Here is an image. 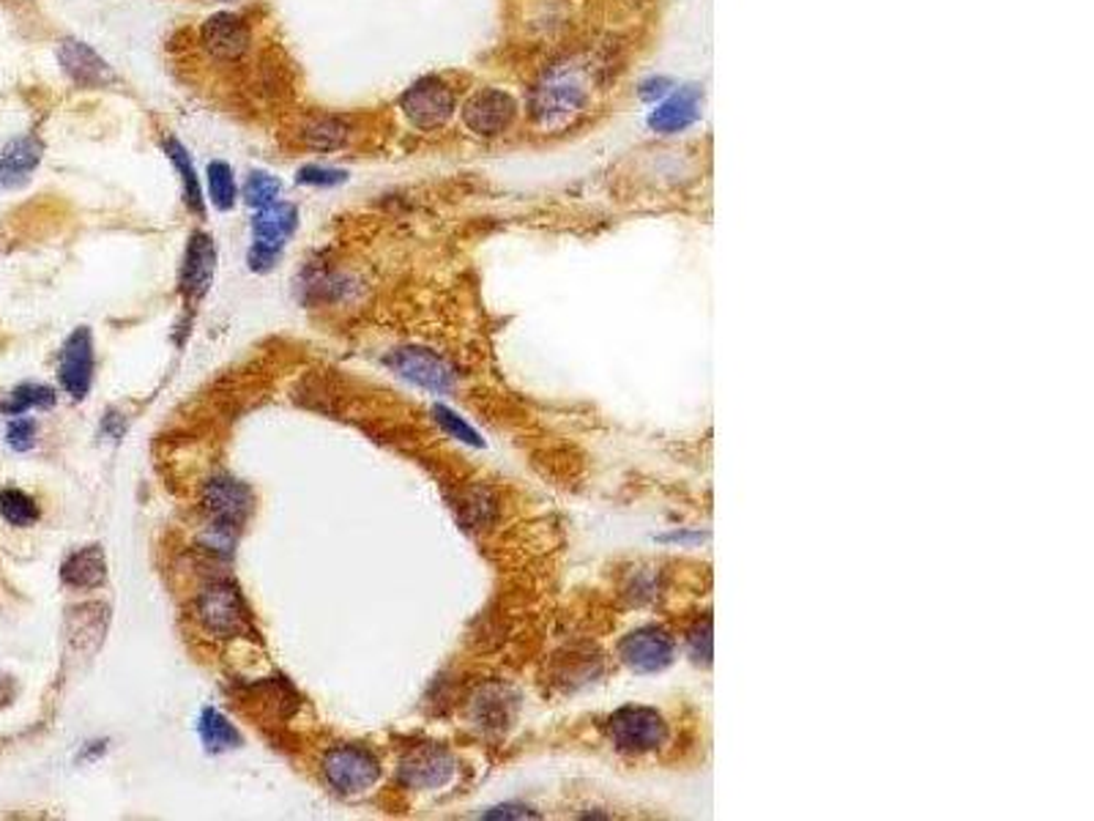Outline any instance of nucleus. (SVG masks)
<instances>
[{
  "label": "nucleus",
  "mask_w": 1094,
  "mask_h": 821,
  "mask_svg": "<svg viewBox=\"0 0 1094 821\" xmlns=\"http://www.w3.org/2000/svg\"><path fill=\"white\" fill-rule=\"evenodd\" d=\"M600 69L591 59H569L547 69L528 99L534 124L545 131H564L572 126L589 110Z\"/></svg>",
  "instance_id": "1"
},
{
  "label": "nucleus",
  "mask_w": 1094,
  "mask_h": 821,
  "mask_svg": "<svg viewBox=\"0 0 1094 821\" xmlns=\"http://www.w3.org/2000/svg\"><path fill=\"white\" fill-rule=\"evenodd\" d=\"M194 611H198L200 624L214 639H239V635L255 633L250 608H246L239 587L230 581H211L209 587L200 589Z\"/></svg>",
  "instance_id": "2"
},
{
  "label": "nucleus",
  "mask_w": 1094,
  "mask_h": 821,
  "mask_svg": "<svg viewBox=\"0 0 1094 821\" xmlns=\"http://www.w3.org/2000/svg\"><path fill=\"white\" fill-rule=\"evenodd\" d=\"M608 739L621 754H652L667 743V723L652 706H624L604 726Z\"/></svg>",
  "instance_id": "3"
},
{
  "label": "nucleus",
  "mask_w": 1094,
  "mask_h": 821,
  "mask_svg": "<svg viewBox=\"0 0 1094 821\" xmlns=\"http://www.w3.org/2000/svg\"><path fill=\"white\" fill-rule=\"evenodd\" d=\"M400 110L408 118V124L417 126L419 131H435L452 120L454 110H457V96H454L446 80L430 74V77L417 80L400 96Z\"/></svg>",
  "instance_id": "4"
},
{
  "label": "nucleus",
  "mask_w": 1094,
  "mask_h": 821,
  "mask_svg": "<svg viewBox=\"0 0 1094 821\" xmlns=\"http://www.w3.org/2000/svg\"><path fill=\"white\" fill-rule=\"evenodd\" d=\"M324 775L339 794H361L381 778V764L359 745H337L324 756Z\"/></svg>",
  "instance_id": "5"
},
{
  "label": "nucleus",
  "mask_w": 1094,
  "mask_h": 821,
  "mask_svg": "<svg viewBox=\"0 0 1094 821\" xmlns=\"http://www.w3.org/2000/svg\"><path fill=\"white\" fill-rule=\"evenodd\" d=\"M386 365L397 372L406 381L417 383V387L428 389L433 394H446L452 392L454 383H457V372L449 365L443 356H438L428 348H397L395 354L386 356Z\"/></svg>",
  "instance_id": "6"
},
{
  "label": "nucleus",
  "mask_w": 1094,
  "mask_h": 821,
  "mask_svg": "<svg viewBox=\"0 0 1094 821\" xmlns=\"http://www.w3.org/2000/svg\"><path fill=\"white\" fill-rule=\"evenodd\" d=\"M217 277V244L206 231H194L189 235L187 250H183L181 269H178V291L189 304H200L211 291Z\"/></svg>",
  "instance_id": "7"
},
{
  "label": "nucleus",
  "mask_w": 1094,
  "mask_h": 821,
  "mask_svg": "<svg viewBox=\"0 0 1094 821\" xmlns=\"http://www.w3.org/2000/svg\"><path fill=\"white\" fill-rule=\"evenodd\" d=\"M517 120L515 96L501 88H482L463 105V124L480 137H501Z\"/></svg>",
  "instance_id": "8"
},
{
  "label": "nucleus",
  "mask_w": 1094,
  "mask_h": 821,
  "mask_svg": "<svg viewBox=\"0 0 1094 821\" xmlns=\"http://www.w3.org/2000/svg\"><path fill=\"white\" fill-rule=\"evenodd\" d=\"M94 337H91L88 326H80L66 337L61 348V361H57V378L69 398L85 400L94 383Z\"/></svg>",
  "instance_id": "9"
},
{
  "label": "nucleus",
  "mask_w": 1094,
  "mask_h": 821,
  "mask_svg": "<svg viewBox=\"0 0 1094 821\" xmlns=\"http://www.w3.org/2000/svg\"><path fill=\"white\" fill-rule=\"evenodd\" d=\"M200 502H203V509L209 513L211 524L239 528L250 518L255 496H252V491L244 482L233 480L228 474H219L206 482Z\"/></svg>",
  "instance_id": "10"
},
{
  "label": "nucleus",
  "mask_w": 1094,
  "mask_h": 821,
  "mask_svg": "<svg viewBox=\"0 0 1094 821\" xmlns=\"http://www.w3.org/2000/svg\"><path fill=\"white\" fill-rule=\"evenodd\" d=\"M55 55L57 63H61L63 74H66L77 88L94 91L118 83L115 69L109 66V63L102 59L88 42H83V39H61Z\"/></svg>",
  "instance_id": "11"
},
{
  "label": "nucleus",
  "mask_w": 1094,
  "mask_h": 821,
  "mask_svg": "<svg viewBox=\"0 0 1094 821\" xmlns=\"http://www.w3.org/2000/svg\"><path fill=\"white\" fill-rule=\"evenodd\" d=\"M200 44L211 59L224 63L241 61L252 48V28L241 14L217 11L200 28Z\"/></svg>",
  "instance_id": "12"
},
{
  "label": "nucleus",
  "mask_w": 1094,
  "mask_h": 821,
  "mask_svg": "<svg viewBox=\"0 0 1094 821\" xmlns=\"http://www.w3.org/2000/svg\"><path fill=\"white\" fill-rule=\"evenodd\" d=\"M400 783L408 789H441L454 778V759L441 745H419L400 761Z\"/></svg>",
  "instance_id": "13"
},
{
  "label": "nucleus",
  "mask_w": 1094,
  "mask_h": 821,
  "mask_svg": "<svg viewBox=\"0 0 1094 821\" xmlns=\"http://www.w3.org/2000/svg\"><path fill=\"white\" fill-rule=\"evenodd\" d=\"M619 657L635 674H656L673 663V641L662 628L632 630L621 639Z\"/></svg>",
  "instance_id": "14"
},
{
  "label": "nucleus",
  "mask_w": 1094,
  "mask_h": 821,
  "mask_svg": "<svg viewBox=\"0 0 1094 821\" xmlns=\"http://www.w3.org/2000/svg\"><path fill=\"white\" fill-rule=\"evenodd\" d=\"M44 159V143L39 135H20L6 143L0 151V189H20L31 181Z\"/></svg>",
  "instance_id": "15"
},
{
  "label": "nucleus",
  "mask_w": 1094,
  "mask_h": 821,
  "mask_svg": "<svg viewBox=\"0 0 1094 821\" xmlns=\"http://www.w3.org/2000/svg\"><path fill=\"white\" fill-rule=\"evenodd\" d=\"M296 228H298L296 206L285 203V200H276V203L266 206V209H257L255 220H252V246L282 255V250H285L287 241L293 239Z\"/></svg>",
  "instance_id": "16"
},
{
  "label": "nucleus",
  "mask_w": 1094,
  "mask_h": 821,
  "mask_svg": "<svg viewBox=\"0 0 1094 821\" xmlns=\"http://www.w3.org/2000/svg\"><path fill=\"white\" fill-rule=\"evenodd\" d=\"M701 105H704V94L695 85H687V88H679L676 94L667 96L662 105H656V110L649 118L654 131L660 135H676V131H684L687 126H693L701 116Z\"/></svg>",
  "instance_id": "17"
},
{
  "label": "nucleus",
  "mask_w": 1094,
  "mask_h": 821,
  "mask_svg": "<svg viewBox=\"0 0 1094 821\" xmlns=\"http://www.w3.org/2000/svg\"><path fill=\"white\" fill-rule=\"evenodd\" d=\"M61 581L72 589H99L107 581V556L102 545H88L61 565Z\"/></svg>",
  "instance_id": "18"
},
{
  "label": "nucleus",
  "mask_w": 1094,
  "mask_h": 821,
  "mask_svg": "<svg viewBox=\"0 0 1094 821\" xmlns=\"http://www.w3.org/2000/svg\"><path fill=\"white\" fill-rule=\"evenodd\" d=\"M165 154H167V159L172 162V168H176L178 181H181V198H183V203H187V209L194 211L198 217H203L206 214L203 183H200L198 168H194L187 146H183L178 137H165Z\"/></svg>",
  "instance_id": "19"
},
{
  "label": "nucleus",
  "mask_w": 1094,
  "mask_h": 821,
  "mask_svg": "<svg viewBox=\"0 0 1094 821\" xmlns=\"http://www.w3.org/2000/svg\"><path fill=\"white\" fill-rule=\"evenodd\" d=\"M348 120L343 116H332V113H318L302 126L304 146L313 148V151H337L348 143Z\"/></svg>",
  "instance_id": "20"
},
{
  "label": "nucleus",
  "mask_w": 1094,
  "mask_h": 821,
  "mask_svg": "<svg viewBox=\"0 0 1094 821\" xmlns=\"http://www.w3.org/2000/svg\"><path fill=\"white\" fill-rule=\"evenodd\" d=\"M198 728H200V739H203V745L211 750V754H222V750L239 748L241 745V737L239 731H235L233 723H230L222 712L211 709V706L209 709H203Z\"/></svg>",
  "instance_id": "21"
},
{
  "label": "nucleus",
  "mask_w": 1094,
  "mask_h": 821,
  "mask_svg": "<svg viewBox=\"0 0 1094 821\" xmlns=\"http://www.w3.org/2000/svg\"><path fill=\"white\" fill-rule=\"evenodd\" d=\"M206 189H209V200L219 211H230L235 203H239V183H235V173L228 162H222V159H214V162H209V168H206Z\"/></svg>",
  "instance_id": "22"
},
{
  "label": "nucleus",
  "mask_w": 1094,
  "mask_h": 821,
  "mask_svg": "<svg viewBox=\"0 0 1094 821\" xmlns=\"http://www.w3.org/2000/svg\"><path fill=\"white\" fill-rule=\"evenodd\" d=\"M55 389L44 387V383H20L0 403V413H6V417H22V413L31 409H50V406H55Z\"/></svg>",
  "instance_id": "23"
},
{
  "label": "nucleus",
  "mask_w": 1094,
  "mask_h": 821,
  "mask_svg": "<svg viewBox=\"0 0 1094 821\" xmlns=\"http://www.w3.org/2000/svg\"><path fill=\"white\" fill-rule=\"evenodd\" d=\"M0 518L14 528H28L42 518V509L28 493L17 491V487H6V491H0Z\"/></svg>",
  "instance_id": "24"
},
{
  "label": "nucleus",
  "mask_w": 1094,
  "mask_h": 821,
  "mask_svg": "<svg viewBox=\"0 0 1094 821\" xmlns=\"http://www.w3.org/2000/svg\"><path fill=\"white\" fill-rule=\"evenodd\" d=\"M280 194H282V181L276 176L266 173V170H252V173L246 176L244 187H241V198H244V203L250 206V209H266V206L280 200Z\"/></svg>",
  "instance_id": "25"
},
{
  "label": "nucleus",
  "mask_w": 1094,
  "mask_h": 821,
  "mask_svg": "<svg viewBox=\"0 0 1094 821\" xmlns=\"http://www.w3.org/2000/svg\"><path fill=\"white\" fill-rule=\"evenodd\" d=\"M460 520L465 526H482L493 518V498L485 491H469L457 504Z\"/></svg>",
  "instance_id": "26"
},
{
  "label": "nucleus",
  "mask_w": 1094,
  "mask_h": 821,
  "mask_svg": "<svg viewBox=\"0 0 1094 821\" xmlns=\"http://www.w3.org/2000/svg\"><path fill=\"white\" fill-rule=\"evenodd\" d=\"M433 413H435V422L443 428V433H449V435H452V439L463 441V444L482 446L480 433H476V430L471 428V424L465 422V419L460 417V413H454L452 409H446V406H435Z\"/></svg>",
  "instance_id": "27"
},
{
  "label": "nucleus",
  "mask_w": 1094,
  "mask_h": 821,
  "mask_svg": "<svg viewBox=\"0 0 1094 821\" xmlns=\"http://www.w3.org/2000/svg\"><path fill=\"white\" fill-rule=\"evenodd\" d=\"M348 170L326 168V165H304V168L296 170V183H304V187H339V183L348 181Z\"/></svg>",
  "instance_id": "28"
},
{
  "label": "nucleus",
  "mask_w": 1094,
  "mask_h": 821,
  "mask_svg": "<svg viewBox=\"0 0 1094 821\" xmlns=\"http://www.w3.org/2000/svg\"><path fill=\"white\" fill-rule=\"evenodd\" d=\"M690 654H693V660L695 663H701L704 660L706 665L712 663V619H704V622H698L695 624L693 630H690Z\"/></svg>",
  "instance_id": "29"
},
{
  "label": "nucleus",
  "mask_w": 1094,
  "mask_h": 821,
  "mask_svg": "<svg viewBox=\"0 0 1094 821\" xmlns=\"http://www.w3.org/2000/svg\"><path fill=\"white\" fill-rule=\"evenodd\" d=\"M6 441H9L11 450L28 452L33 444H36V424H33L31 419H14V422L9 424Z\"/></svg>",
  "instance_id": "30"
},
{
  "label": "nucleus",
  "mask_w": 1094,
  "mask_h": 821,
  "mask_svg": "<svg viewBox=\"0 0 1094 821\" xmlns=\"http://www.w3.org/2000/svg\"><path fill=\"white\" fill-rule=\"evenodd\" d=\"M487 819H526V817H537V813H532L528 808H523V806H501V808H493L491 813H485Z\"/></svg>",
  "instance_id": "31"
},
{
  "label": "nucleus",
  "mask_w": 1094,
  "mask_h": 821,
  "mask_svg": "<svg viewBox=\"0 0 1094 821\" xmlns=\"http://www.w3.org/2000/svg\"><path fill=\"white\" fill-rule=\"evenodd\" d=\"M667 88H671V83H667V80H662V77L649 80V83L641 85V99H646V102L660 99V96L667 94Z\"/></svg>",
  "instance_id": "32"
},
{
  "label": "nucleus",
  "mask_w": 1094,
  "mask_h": 821,
  "mask_svg": "<svg viewBox=\"0 0 1094 821\" xmlns=\"http://www.w3.org/2000/svg\"><path fill=\"white\" fill-rule=\"evenodd\" d=\"M222 3H239V0H222Z\"/></svg>",
  "instance_id": "33"
}]
</instances>
